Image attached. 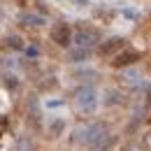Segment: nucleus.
<instances>
[{"label":"nucleus","mask_w":151,"mask_h":151,"mask_svg":"<svg viewBox=\"0 0 151 151\" xmlns=\"http://www.w3.org/2000/svg\"><path fill=\"white\" fill-rule=\"evenodd\" d=\"M135 60H139V54H137V51H130V49H126V51H121V54L114 56L112 68H128V65H132Z\"/></svg>","instance_id":"39448f33"},{"label":"nucleus","mask_w":151,"mask_h":151,"mask_svg":"<svg viewBox=\"0 0 151 151\" xmlns=\"http://www.w3.org/2000/svg\"><path fill=\"white\" fill-rule=\"evenodd\" d=\"M123 79H126V84H135V81H137V75H135V72H128V75H123Z\"/></svg>","instance_id":"2eb2a0df"},{"label":"nucleus","mask_w":151,"mask_h":151,"mask_svg":"<svg viewBox=\"0 0 151 151\" xmlns=\"http://www.w3.org/2000/svg\"><path fill=\"white\" fill-rule=\"evenodd\" d=\"M144 147H147V149H151V130L144 135Z\"/></svg>","instance_id":"f3484780"},{"label":"nucleus","mask_w":151,"mask_h":151,"mask_svg":"<svg viewBox=\"0 0 151 151\" xmlns=\"http://www.w3.org/2000/svg\"><path fill=\"white\" fill-rule=\"evenodd\" d=\"M5 47H12V49H23V40L19 35H9L5 37Z\"/></svg>","instance_id":"9d476101"},{"label":"nucleus","mask_w":151,"mask_h":151,"mask_svg":"<svg viewBox=\"0 0 151 151\" xmlns=\"http://www.w3.org/2000/svg\"><path fill=\"white\" fill-rule=\"evenodd\" d=\"M114 142H116V137H114V135H105V137H102V142L98 144V149H100V151H102V149H109Z\"/></svg>","instance_id":"ddd939ff"},{"label":"nucleus","mask_w":151,"mask_h":151,"mask_svg":"<svg viewBox=\"0 0 151 151\" xmlns=\"http://www.w3.org/2000/svg\"><path fill=\"white\" fill-rule=\"evenodd\" d=\"M123 47H126V40L123 37H112V40H107V42L100 44V54L102 56H112L116 51H121Z\"/></svg>","instance_id":"423d86ee"},{"label":"nucleus","mask_w":151,"mask_h":151,"mask_svg":"<svg viewBox=\"0 0 151 151\" xmlns=\"http://www.w3.org/2000/svg\"><path fill=\"white\" fill-rule=\"evenodd\" d=\"M26 54H28L30 58H35V56L40 54V51H37V47H28V49H26Z\"/></svg>","instance_id":"dca6fc26"},{"label":"nucleus","mask_w":151,"mask_h":151,"mask_svg":"<svg viewBox=\"0 0 151 151\" xmlns=\"http://www.w3.org/2000/svg\"><path fill=\"white\" fill-rule=\"evenodd\" d=\"M19 2H26V0H19Z\"/></svg>","instance_id":"6ab92c4d"},{"label":"nucleus","mask_w":151,"mask_h":151,"mask_svg":"<svg viewBox=\"0 0 151 151\" xmlns=\"http://www.w3.org/2000/svg\"><path fill=\"white\" fill-rule=\"evenodd\" d=\"M75 105H77V109H79V112L91 114L95 107H98V91H95L93 86H81V88H77Z\"/></svg>","instance_id":"f03ea898"},{"label":"nucleus","mask_w":151,"mask_h":151,"mask_svg":"<svg viewBox=\"0 0 151 151\" xmlns=\"http://www.w3.org/2000/svg\"><path fill=\"white\" fill-rule=\"evenodd\" d=\"M147 100L151 102V86H149V91H147Z\"/></svg>","instance_id":"a211bd4d"},{"label":"nucleus","mask_w":151,"mask_h":151,"mask_svg":"<svg viewBox=\"0 0 151 151\" xmlns=\"http://www.w3.org/2000/svg\"><path fill=\"white\" fill-rule=\"evenodd\" d=\"M105 135H107L105 123H88V126H81V128H77V130L72 132V142H75V144H91V147H98Z\"/></svg>","instance_id":"f257e3e1"},{"label":"nucleus","mask_w":151,"mask_h":151,"mask_svg":"<svg viewBox=\"0 0 151 151\" xmlns=\"http://www.w3.org/2000/svg\"><path fill=\"white\" fill-rule=\"evenodd\" d=\"M65 130V119H54V121H49V128H47V137L49 139H56L60 137Z\"/></svg>","instance_id":"0eeeda50"},{"label":"nucleus","mask_w":151,"mask_h":151,"mask_svg":"<svg viewBox=\"0 0 151 151\" xmlns=\"http://www.w3.org/2000/svg\"><path fill=\"white\" fill-rule=\"evenodd\" d=\"M54 86H56V79H54V77H49V81H40V88H42V91L54 88Z\"/></svg>","instance_id":"4468645a"},{"label":"nucleus","mask_w":151,"mask_h":151,"mask_svg":"<svg viewBox=\"0 0 151 151\" xmlns=\"http://www.w3.org/2000/svg\"><path fill=\"white\" fill-rule=\"evenodd\" d=\"M51 40L56 42L58 47H68V44L72 42V30H70V26H68V23H56V26L51 28Z\"/></svg>","instance_id":"20e7f679"},{"label":"nucleus","mask_w":151,"mask_h":151,"mask_svg":"<svg viewBox=\"0 0 151 151\" xmlns=\"http://www.w3.org/2000/svg\"><path fill=\"white\" fill-rule=\"evenodd\" d=\"M30 149H33L30 135H21L19 139H17V144H14V151H30Z\"/></svg>","instance_id":"6e6552de"},{"label":"nucleus","mask_w":151,"mask_h":151,"mask_svg":"<svg viewBox=\"0 0 151 151\" xmlns=\"http://www.w3.org/2000/svg\"><path fill=\"white\" fill-rule=\"evenodd\" d=\"M2 79H5V88H7V91H14V88L19 86L17 77H14V75H9V72H5V77H2Z\"/></svg>","instance_id":"9b49d317"},{"label":"nucleus","mask_w":151,"mask_h":151,"mask_svg":"<svg viewBox=\"0 0 151 151\" xmlns=\"http://www.w3.org/2000/svg\"><path fill=\"white\" fill-rule=\"evenodd\" d=\"M21 23L30 28V26H42V23H44V19H42V17H37V14H21Z\"/></svg>","instance_id":"1a4fd4ad"},{"label":"nucleus","mask_w":151,"mask_h":151,"mask_svg":"<svg viewBox=\"0 0 151 151\" xmlns=\"http://www.w3.org/2000/svg\"><path fill=\"white\" fill-rule=\"evenodd\" d=\"M88 54H91V49H77V51H72L70 54V60H84V58H88Z\"/></svg>","instance_id":"f8f14e48"},{"label":"nucleus","mask_w":151,"mask_h":151,"mask_svg":"<svg viewBox=\"0 0 151 151\" xmlns=\"http://www.w3.org/2000/svg\"><path fill=\"white\" fill-rule=\"evenodd\" d=\"M100 42V33L95 30V28H79L75 35V44L79 47V49H91L93 44H98Z\"/></svg>","instance_id":"7ed1b4c3"}]
</instances>
